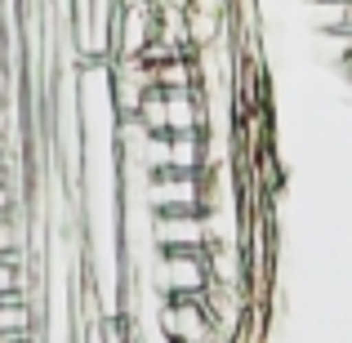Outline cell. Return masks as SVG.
<instances>
[{"label":"cell","instance_id":"1","mask_svg":"<svg viewBox=\"0 0 352 343\" xmlns=\"http://www.w3.org/2000/svg\"><path fill=\"white\" fill-rule=\"evenodd\" d=\"M147 281L165 294V299H183V294H201L210 285V263L206 250H156Z\"/></svg>","mask_w":352,"mask_h":343},{"label":"cell","instance_id":"2","mask_svg":"<svg viewBox=\"0 0 352 343\" xmlns=\"http://www.w3.org/2000/svg\"><path fill=\"white\" fill-rule=\"evenodd\" d=\"M156 330L170 343H214V312L206 303V290L183 294V299H165Z\"/></svg>","mask_w":352,"mask_h":343},{"label":"cell","instance_id":"3","mask_svg":"<svg viewBox=\"0 0 352 343\" xmlns=\"http://www.w3.org/2000/svg\"><path fill=\"white\" fill-rule=\"evenodd\" d=\"M143 201L147 210H201L206 206V170L188 174V170H156L143 183Z\"/></svg>","mask_w":352,"mask_h":343},{"label":"cell","instance_id":"4","mask_svg":"<svg viewBox=\"0 0 352 343\" xmlns=\"http://www.w3.org/2000/svg\"><path fill=\"white\" fill-rule=\"evenodd\" d=\"M156 250H206L210 245V223L201 210H156L147 219Z\"/></svg>","mask_w":352,"mask_h":343},{"label":"cell","instance_id":"5","mask_svg":"<svg viewBox=\"0 0 352 343\" xmlns=\"http://www.w3.org/2000/svg\"><path fill=\"white\" fill-rule=\"evenodd\" d=\"M5 335H36V312L27 294H0V339Z\"/></svg>","mask_w":352,"mask_h":343},{"label":"cell","instance_id":"6","mask_svg":"<svg viewBox=\"0 0 352 343\" xmlns=\"http://www.w3.org/2000/svg\"><path fill=\"white\" fill-rule=\"evenodd\" d=\"M23 276H18V258H0V294H18Z\"/></svg>","mask_w":352,"mask_h":343},{"label":"cell","instance_id":"7","mask_svg":"<svg viewBox=\"0 0 352 343\" xmlns=\"http://www.w3.org/2000/svg\"><path fill=\"white\" fill-rule=\"evenodd\" d=\"M9 206H14V192H9L5 179H0V214H9Z\"/></svg>","mask_w":352,"mask_h":343},{"label":"cell","instance_id":"8","mask_svg":"<svg viewBox=\"0 0 352 343\" xmlns=\"http://www.w3.org/2000/svg\"><path fill=\"white\" fill-rule=\"evenodd\" d=\"M0 343H36V335H5Z\"/></svg>","mask_w":352,"mask_h":343},{"label":"cell","instance_id":"9","mask_svg":"<svg viewBox=\"0 0 352 343\" xmlns=\"http://www.w3.org/2000/svg\"><path fill=\"white\" fill-rule=\"evenodd\" d=\"M0 161H5V152H0Z\"/></svg>","mask_w":352,"mask_h":343}]
</instances>
